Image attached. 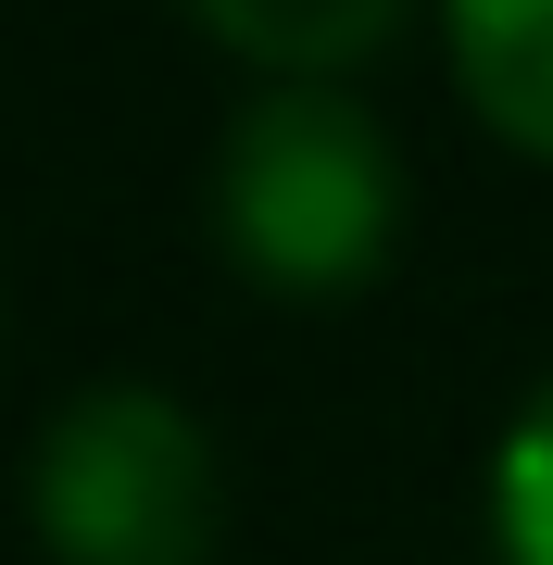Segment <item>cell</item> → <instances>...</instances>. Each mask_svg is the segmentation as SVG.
<instances>
[{
	"label": "cell",
	"instance_id": "obj_3",
	"mask_svg": "<svg viewBox=\"0 0 553 565\" xmlns=\"http://www.w3.org/2000/svg\"><path fill=\"white\" fill-rule=\"evenodd\" d=\"M453 76L503 151L553 163V0H453Z\"/></svg>",
	"mask_w": 553,
	"mask_h": 565
},
{
	"label": "cell",
	"instance_id": "obj_2",
	"mask_svg": "<svg viewBox=\"0 0 553 565\" xmlns=\"http://www.w3.org/2000/svg\"><path fill=\"white\" fill-rule=\"evenodd\" d=\"M25 515H39L51 565H214L226 465L177 390L102 377L51 415L39 465H25Z\"/></svg>",
	"mask_w": 553,
	"mask_h": 565
},
{
	"label": "cell",
	"instance_id": "obj_4",
	"mask_svg": "<svg viewBox=\"0 0 553 565\" xmlns=\"http://www.w3.org/2000/svg\"><path fill=\"white\" fill-rule=\"evenodd\" d=\"M189 13H202V39H226L265 76H340L403 25V0H189Z\"/></svg>",
	"mask_w": 553,
	"mask_h": 565
},
{
	"label": "cell",
	"instance_id": "obj_1",
	"mask_svg": "<svg viewBox=\"0 0 553 565\" xmlns=\"http://www.w3.org/2000/svg\"><path fill=\"white\" fill-rule=\"evenodd\" d=\"M214 239L277 302H352L403 239V151L340 76H277L214 151Z\"/></svg>",
	"mask_w": 553,
	"mask_h": 565
},
{
	"label": "cell",
	"instance_id": "obj_5",
	"mask_svg": "<svg viewBox=\"0 0 553 565\" xmlns=\"http://www.w3.org/2000/svg\"><path fill=\"white\" fill-rule=\"evenodd\" d=\"M491 527H503V565H553V377L529 390V415L503 427V465H491Z\"/></svg>",
	"mask_w": 553,
	"mask_h": 565
}]
</instances>
